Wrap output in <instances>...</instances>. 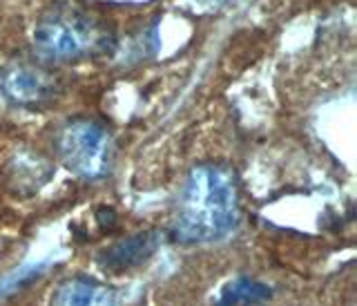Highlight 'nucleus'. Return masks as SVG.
I'll list each match as a JSON object with an SVG mask.
<instances>
[{
  "label": "nucleus",
  "mask_w": 357,
  "mask_h": 306,
  "mask_svg": "<svg viewBox=\"0 0 357 306\" xmlns=\"http://www.w3.org/2000/svg\"><path fill=\"white\" fill-rule=\"evenodd\" d=\"M239 224L237 181L228 168L201 163L190 170L178 192L170 226L178 244H212L228 237Z\"/></svg>",
  "instance_id": "f257e3e1"
},
{
  "label": "nucleus",
  "mask_w": 357,
  "mask_h": 306,
  "mask_svg": "<svg viewBox=\"0 0 357 306\" xmlns=\"http://www.w3.org/2000/svg\"><path fill=\"white\" fill-rule=\"evenodd\" d=\"M33 43L47 59L72 61L89 54L112 52L114 36L85 11L70 5H56L38 20Z\"/></svg>",
  "instance_id": "f03ea898"
},
{
  "label": "nucleus",
  "mask_w": 357,
  "mask_h": 306,
  "mask_svg": "<svg viewBox=\"0 0 357 306\" xmlns=\"http://www.w3.org/2000/svg\"><path fill=\"white\" fill-rule=\"evenodd\" d=\"M56 152L76 177L94 181L109 173L112 139L92 119H70L56 134Z\"/></svg>",
  "instance_id": "7ed1b4c3"
},
{
  "label": "nucleus",
  "mask_w": 357,
  "mask_h": 306,
  "mask_svg": "<svg viewBox=\"0 0 357 306\" xmlns=\"http://www.w3.org/2000/svg\"><path fill=\"white\" fill-rule=\"evenodd\" d=\"M59 83L40 65L29 61H11L0 70V94L11 105L38 110L54 101Z\"/></svg>",
  "instance_id": "20e7f679"
},
{
  "label": "nucleus",
  "mask_w": 357,
  "mask_h": 306,
  "mask_svg": "<svg viewBox=\"0 0 357 306\" xmlns=\"http://www.w3.org/2000/svg\"><path fill=\"white\" fill-rule=\"evenodd\" d=\"M159 248V235L156 233H134L126 240H119L112 246L103 248L96 255V264L105 273H126L143 264H148Z\"/></svg>",
  "instance_id": "39448f33"
},
{
  "label": "nucleus",
  "mask_w": 357,
  "mask_h": 306,
  "mask_svg": "<svg viewBox=\"0 0 357 306\" xmlns=\"http://www.w3.org/2000/svg\"><path fill=\"white\" fill-rule=\"evenodd\" d=\"M52 306H121L114 289L92 277H70L56 289Z\"/></svg>",
  "instance_id": "423d86ee"
},
{
  "label": "nucleus",
  "mask_w": 357,
  "mask_h": 306,
  "mask_svg": "<svg viewBox=\"0 0 357 306\" xmlns=\"http://www.w3.org/2000/svg\"><path fill=\"white\" fill-rule=\"evenodd\" d=\"M271 300L273 291L264 282L241 275L223 284L212 306H268Z\"/></svg>",
  "instance_id": "0eeeda50"
}]
</instances>
